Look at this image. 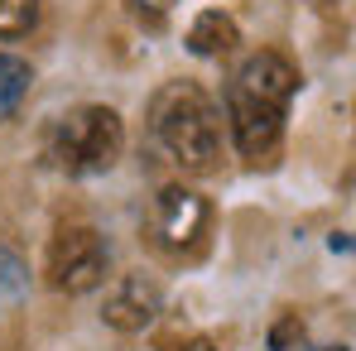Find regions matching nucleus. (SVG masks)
Here are the masks:
<instances>
[{
  "label": "nucleus",
  "instance_id": "nucleus-6",
  "mask_svg": "<svg viewBox=\"0 0 356 351\" xmlns=\"http://www.w3.org/2000/svg\"><path fill=\"white\" fill-rule=\"evenodd\" d=\"M159 308H164V293H159L154 279H145V275H125L116 289L106 293L102 318H106L116 332H145V327L159 318Z\"/></svg>",
  "mask_w": 356,
  "mask_h": 351
},
{
  "label": "nucleus",
  "instance_id": "nucleus-7",
  "mask_svg": "<svg viewBox=\"0 0 356 351\" xmlns=\"http://www.w3.org/2000/svg\"><path fill=\"white\" fill-rule=\"evenodd\" d=\"M241 44V29L232 15H222V10H202L197 19H193V29H188V49L197 54V58H222V54H232Z\"/></svg>",
  "mask_w": 356,
  "mask_h": 351
},
{
  "label": "nucleus",
  "instance_id": "nucleus-12",
  "mask_svg": "<svg viewBox=\"0 0 356 351\" xmlns=\"http://www.w3.org/2000/svg\"><path fill=\"white\" fill-rule=\"evenodd\" d=\"M327 245H332V250H342V255L352 250V240H347V231H337V236H332V240H327Z\"/></svg>",
  "mask_w": 356,
  "mask_h": 351
},
{
  "label": "nucleus",
  "instance_id": "nucleus-9",
  "mask_svg": "<svg viewBox=\"0 0 356 351\" xmlns=\"http://www.w3.org/2000/svg\"><path fill=\"white\" fill-rule=\"evenodd\" d=\"M24 293H29V265H24L10 245H0V313L15 308Z\"/></svg>",
  "mask_w": 356,
  "mask_h": 351
},
{
  "label": "nucleus",
  "instance_id": "nucleus-4",
  "mask_svg": "<svg viewBox=\"0 0 356 351\" xmlns=\"http://www.w3.org/2000/svg\"><path fill=\"white\" fill-rule=\"evenodd\" d=\"M106 240L97 227H58L44 255V275L58 293H92L106 279Z\"/></svg>",
  "mask_w": 356,
  "mask_h": 351
},
{
  "label": "nucleus",
  "instance_id": "nucleus-14",
  "mask_svg": "<svg viewBox=\"0 0 356 351\" xmlns=\"http://www.w3.org/2000/svg\"><path fill=\"white\" fill-rule=\"evenodd\" d=\"M327 351H347V347H327Z\"/></svg>",
  "mask_w": 356,
  "mask_h": 351
},
{
  "label": "nucleus",
  "instance_id": "nucleus-11",
  "mask_svg": "<svg viewBox=\"0 0 356 351\" xmlns=\"http://www.w3.org/2000/svg\"><path fill=\"white\" fill-rule=\"evenodd\" d=\"M130 5H135L140 15H149V19H159V15H169V10H174L178 0H130Z\"/></svg>",
  "mask_w": 356,
  "mask_h": 351
},
{
  "label": "nucleus",
  "instance_id": "nucleus-2",
  "mask_svg": "<svg viewBox=\"0 0 356 351\" xmlns=\"http://www.w3.org/2000/svg\"><path fill=\"white\" fill-rule=\"evenodd\" d=\"M149 135L183 174H207L222 159V116L197 82H169L154 92Z\"/></svg>",
  "mask_w": 356,
  "mask_h": 351
},
{
  "label": "nucleus",
  "instance_id": "nucleus-1",
  "mask_svg": "<svg viewBox=\"0 0 356 351\" xmlns=\"http://www.w3.org/2000/svg\"><path fill=\"white\" fill-rule=\"evenodd\" d=\"M298 92V67L284 54H250L232 72L227 82V120H232V140L245 159H270L280 135H284V116Z\"/></svg>",
  "mask_w": 356,
  "mask_h": 351
},
{
  "label": "nucleus",
  "instance_id": "nucleus-13",
  "mask_svg": "<svg viewBox=\"0 0 356 351\" xmlns=\"http://www.w3.org/2000/svg\"><path fill=\"white\" fill-rule=\"evenodd\" d=\"M183 351H217V347H212V342H188Z\"/></svg>",
  "mask_w": 356,
  "mask_h": 351
},
{
  "label": "nucleus",
  "instance_id": "nucleus-10",
  "mask_svg": "<svg viewBox=\"0 0 356 351\" xmlns=\"http://www.w3.org/2000/svg\"><path fill=\"white\" fill-rule=\"evenodd\" d=\"M39 24V0H0V39H24Z\"/></svg>",
  "mask_w": 356,
  "mask_h": 351
},
{
  "label": "nucleus",
  "instance_id": "nucleus-8",
  "mask_svg": "<svg viewBox=\"0 0 356 351\" xmlns=\"http://www.w3.org/2000/svg\"><path fill=\"white\" fill-rule=\"evenodd\" d=\"M29 87H34V72H29V63L15 58V54H0V120H10L15 111H19V106H24Z\"/></svg>",
  "mask_w": 356,
  "mask_h": 351
},
{
  "label": "nucleus",
  "instance_id": "nucleus-5",
  "mask_svg": "<svg viewBox=\"0 0 356 351\" xmlns=\"http://www.w3.org/2000/svg\"><path fill=\"white\" fill-rule=\"evenodd\" d=\"M207 222H212L207 197L193 188H178V183L154 197V212H149V231L159 240V250H169V255H193L207 236Z\"/></svg>",
  "mask_w": 356,
  "mask_h": 351
},
{
  "label": "nucleus",
  "instance_id": "nucleus-3",
  "mask_svg": "<svg viewBox=\"0 0 356 351\" xmlns=\"http://www.w3.org/2000/svg\"><path fill=\"white\" fill-rule=\"evenodd\" d=\"M120 149H125V125L111 106H72L67 116H58L54 135H49L54 164L72 178H92L116 169Z\"/></svg>",
  "mask_w": 356,
  "mask_h": 351
}]
</instances>
